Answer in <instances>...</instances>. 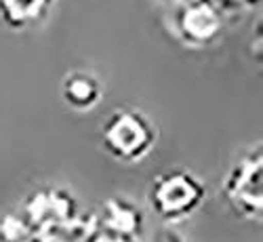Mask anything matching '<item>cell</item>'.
<instances>
[{
    "label": "cell",
    "instance_id": "obj_1",
    "mask_svg": "<svg viewBox=\"0 0 263 242\" xmlns=\"http://www.w3.org/2000/svg\"><path fill=\"white\" fill-rule=\"evenodd\" d=\"M156 143V126L135 107H116L101 124L103 150L122 162H139Z\"/></svg>",
    "mask_w": 263,
    "mask_h": 242
},
{
    "label": "cell",
    "instance_id": "obj_2",
    "mask_svg": "<svg viewBox=\"0 0 263 242\" xmlns=\"http://www.w3.org/2000/svg\"><path fill=\"white\" fill-rule=\"evenodd\" d=\"M204 198V188L194 175L185 171H168L154 181L149 200L154 211L164 219H183L190 217L200 207Z\"/></svg>",
    "mask_w": 263,
    "mask_h": 242
},
{
    "label": "cell",
    "instance_id": "obj_3",
    "mask_svg": "<svg viewBox=\"0 0 263 242\" xmlns=\"http://www.w3.org/2000/svg\"><path fill=\"white\" fill-rule=\"evenodd\" d=\"M103 93L101 80L89 70H74L61 82V97L76 112L93 109Z\"/></svg>",
    "mask_w": 263,
    "mask_h": 242
},
{
    "label": "cell",
    "instance_id": "obj_4",
    "mask_svg": "<svg viewBox=\"0 0 263 242\" xmlns=\"http://www.w3.org/2000/svg\"><path fill=\"white\" fill-rule=\"evenodd\" d=\"M261 166L259 160L255 162L253 158L242 162L232 175V179L228 181V194H230V200L240 207V211H245L247 204L253 211L255 204L259 209V198H261Z\"/></svg>",
    "mask_w": 263,
    "mask_h": 242
}]
</instances>
